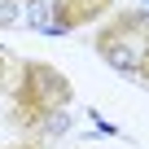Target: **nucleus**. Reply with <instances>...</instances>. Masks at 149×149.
<instances>
[{
  "label": "nucleus",
  "mask_w": 149,
  "mask_h": 149,
  "mask_svg": "<svg viewBox=\"0 0 149 149\" xmlns=\"http://www.w3.org/2000/svg\"><path fill=\"white\" fill-rule=\"evenodd\" d=\"M110 9H114V0H53V26L74 31V26H88V22L105 18Z\"/></svg>",
  "instance_id": "f03ea898"
},
{
  "label": "nucleus",
  "mask_w": 149,
  "mask_h": 149,
  "mask_svg": "<svg viewBox=\"0 0 149 149\" xmlns=\"http://www.w3.org/2000/svg\"><path fill=\"white\" fill-rule=\"evenodd\" d=\"M132 35H136V40H145V13H123V18H114L110 26H101L92 48L110 57V48H114L118 40H132Z\"/></svg>",
  "instance_id": "7ed1b4c3"
},
{
  "label": "nucleus",
  "mask_w": 149,
  "mask_h": 149,
  "mask_svg": "<svg viewBox=\"0 0 149 149\" xmlns=\"http://www.w3.org/2000/svg\"><path fill=\"white\" fill-rule=\"evenodd\" d=\"M70 101V79L48 66V61H26L22 66V84L13 92V105H9V123L18 127H40L44 118H53L57 110H66Z\"/></svg>",
  "instance_id": "f257e3e1"
},
{
  "label": "nucleus",
  "mask_w": 149,
  "mask_h": 149,
  "mask_svg": "<svg viewBox=\"0 0 149 149\" xmlns=\"http://www.w3.org/2000/svg\"><path fill=\"white\" fill-rule=\"evenodd\" d=\"M0 84H5V57H0Z\"/></svg>",
  "instance_id": "20e7f679"
}]
</instances>
